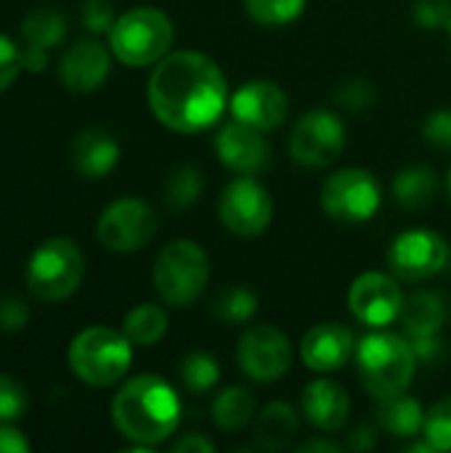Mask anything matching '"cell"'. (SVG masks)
Instances as JSON below:
<instances>
[{
  "label": "cell",
  "instance_id": "obj_29",
  "mask_svg": "<svg viewBox=\"0 0 451 453\" xmlns=\"http://www.w3.org/2000/svg\"><path fill=\"white\" fill-rule=\"evenodd\" d=\"M221 380V366L218 361L205 353V350H191L183 361H181V382L189 393L194 395H205L207 390H213Z\"/></svg>",
  "mask_w": 451,
  "mask_h": 453
},
{
  "label": "cell",
  "instance_id": "obj_15",
  "mask_svg": "<svg viewBox=\"0 0 451 453\" xmlns=\"http://www.w3.org/2000/svg\"><path fill=\"white\" fill-rule=\"evenodd\" d=\"M215 151L221 162L239 175H258L271 165V146L263 130L250 127L239 119L223 125L215 135Z\"/></svg>",
  "mask_w": 451,
  "mask_h": 453
},
{
  "label": "cell",
  "instance_id": "obj_23",
  "mask_svg": "<svg viewBox=\"0 0 451 453\" xmlns=\"http://www.w3.org/2000/svg\"><path fill=\"white\" fill-rule=\"evenodd\" d=\"M377 425L393 438H415L425 427V411L417 398H409L407 390L380 398L377 403Z\"/></svg>",
  "mask_w": 451,
  "mask_h": 453
},
{
  "label": "cell",
  "instance_id": "obj_21",
  "mask_svg": "<svg viewBox=\"0 0 451 453\" xmlns=\"http://www.w3.org/2000/svg\"><path fill=\"white\" fill-rule=\"evenodd\" d=\"M300 430V417L298 411L284 403V401H274L268 403L258 417H255V446L263 451H282L287 449L295 435Z\"/></svg>",
  "mask_w": 451,
  "mask_h": 453
},
{
  "label": "cell",
  "instance_id": "obj_10",
  "mask_svg": "<svg viewBox=\"0 0 451 453\" xmlns=\"http://www.w3.org/2000/svg\"><path fill=\"white\" fill-rule=\"evenodd\" d=\"M346 149V125L327 109L303 114L290 135V154L303 167H327Z\"/></svg>",
  "mask_w": 451,
  "mask_h": 453
},
{
  "label": "cell",
  "instance_id": "obj_7",
  "mask_svg": "<svg viewBox=\"0 0 451 453\" xmlns=\"http://www.w3.org/2000/svg\"><path fill=\"white\" fill-rule=\"evenodd\" d=\"M85 257L66 236L45 239L27 263V287L43 303H61L72 297L82 281Z\"/></svg>",
  "mask_w": 451,
  "mask_h": 453
},
{
  "label": "cell",
  "instance_id": "obj_26",
  "mask_svg": "<svg viewBox=\"0 0 451 453\" xmlns=\"http://www.w3.org/2000/svg\"><path fill=\"white\" fill-rule=\"evenodd\" d=\"M122 332L133 345H154L165 337L167 332V313L159 305L144 303L136 305L125 321H122Z\"/></svg>",
  "mask_w": 451,
  "mask_h": 453
},
{
  "label": "cell",
  "instance_id": "obj_40",
  "mask_svg": "<svg viewBox=\"0 0 451 453\" xmlns=\"http://www.w3.org/2000/svg\"><path fill=\"white\" fill-rule=\"evenodd\" d=\"M27 451H29L27 438H24L19 430L8 427V422H3V425H0V453H27Z\"/></svg>",
  "mask_w": 451,
  "mask_h": 453
},
{
  "label": "cell",
  "instance_id": "obj_28",
  "mask_svg": "<svg viewBox=\"0 0 451 453\" xmlns=\"http://www.w3.org/2000/svg\"><path fill=\"white\" fill-rule=\"evenodd\" d=\"M210 311L226 324H247L258 311V295L247 287H229L213 297Z\"/></svg>",
  "mask_w": 451,
  "mask_h": 453
},
{
  "label": "cell",
  "instance_id": "obj_45",
  "mask_svg": "<svg viewBox=\"0 0 451 453\" xmlns=\"http://www.w3.org/2000/svg\"><path fill=\"white\" fill-rule=\"evenodd\" d=\"M298 451L300 453H335L340 451V446L338 443H330V441H322V438H314V441H308V443H300L298 446Z\"/></svg>",
  "mask_w": 451,
  "mask_h": 453
},
{
  "label": "cell",
  "instance_id": "obj_41",
  "mask_svg": "<svg viewBox=\"0 0 451 453\" xmlns=\"http://www.w3.org/2000/svg\"><path fill=\"white\" fill-rule=\"evenodd\" d=\"M45 66H48V48H40V45H29L27 42V48L21 50V69L37 74Z\"/></svg>",
  "mask_w": 451,
  "mask_h": 453
},
{
  "label": "cell",
  "instance_id": "obj_44",
  "mask_svg": "<svg viewBox=\"0 0 451 453\" xmlns=\"http://www.w3.org/2000/svg\"><path fill=\"white\" fill-rule=\"evenodd\" d=\"M377 446V438H375V430L372 427H356L354 433H351V441H348V449H354V451H372Z\"/></svg>",
  "mask_w": 451,
  "mask_h": 453
},
{
  "label": "cell",
  "instance_id": "obj_24",
  "mask_svg": "<svg viewBox=\"0 0 451 453\" xmlns=\"http://www.w3.org/2000/svg\"><path fill=\"white\" fill-rule=\"evenodd\" d=\"M447 319V305L436 292H415L401 305V326L407 337H431L439 334Z\"/></svg>",
  "mask_w": 451,
  "mask_h": 453
},
{
  "label": "cell",
  "instance_id": "obj_35",
  "mask_svg": "<svg viewBox=\"0 0 451 453\" xmlns=\"http://www.w3.org/2000/svg\"><path fill=\"white\" fill-rule=\"evenodd\" d=\"M412 16L423 29L451 32V0H417Z\"/></svg>",
  "mask_w": 451,
  "mask_h": 453
},
{
  "label": "cell",
  "instance_id": "obj_33",
  "mask_svg": "<svg viewBox=\"0 0 451 453\" xmlns=\"http://www.w3.org/2000/svg\"><path fill=\"white\" fill-rule=\"evenodd\" d=\"M335 104L346 111H367L375 98H377V90L369 80H348L343 82L338 90H335Z\"/></svg>",
  "mask_w": 451,
  "mask_h": 453
},
{
  "label": "cell",
  "instance_id": "obj_14",
  "mask_svg": "<svg viewBox=\"0 0 451 453\" xmlns=\"http://www.w3.org/2000/svg\"><path fill=\"white\" fill-rule=\"evenodd\" d=\"M401 305H404V292H401L399 281L380 271L356 276V281L348 289L351 313L356 316V321H362L364 326H372V329H383V326H391L393 321H399Z\"/></svg>",
  "mask_w": 451,
  "mask_h": 453
},
{
  "label": "cell",
  "instance_id": "obj_12",
  "mask_svg": "<svg viewBox=\"0 0 451 453\" xmlns=\"http://www.w3.org/2000/svg\"><path fill=\"white\" fill-rule=\"evenodd\" d=\"M239 369L255 382H276L292 366V345L284 332L271 324L250 326L237 345Z\"/></svg>",
  "mask_w": 451,
  "mask_h": 453
},
{
  "label": "cell",
  "instance_id": "obj_11",
  "mask_svg": "<svg viewBox=\"0 0 451 453\" xmlns=\"http://www.w3.org/2000/svg\"><path fill=\"white\" fill-rule=\"evenodd\" d=\"M98 242L112 252H136L157 234V212L138 196H122L98 218Z\"/></svg>",
  "mask_w": 451,
  "mask_h": 453
},
{
  "label": "cell",
  "instance_id": "obj_47",
  "mask_svg": "<svg viewBox=\"0 0 451 453\" xmlns=\"http://www.w3.org/2000/svg\"><path fill=\"white\" fill-rule=\"evenodd\" d=\"M447 188H449V199H451V170H449V178H447Z\"/></svg>",
  "mask_w": 451,
  "mask_h": 453
},
{
  "label": "cell",
  "instance_id": "obj_22",
  "mask_svg": "<svg viewBox=\"0 0 451 453\" xmlns=\"http://www.w3.org/2000/svg\"><path fill=\"white\" fill-rule=\"evenodd\" d=\"M439 196V175L425 165H412L396 173L393 178V199L399 207L409 212L428 210Z\"/></svg>",
  "mask_w": 451,
  "mask_h": 453
},
{
  "label": "cell",
  "instance_id": "obj_18",
  "mask_svg": "<svg viewBox=\"0 0 451 453\" xmlns=\"http://www.w3.org/2000/svg\"><path fill=\"white\" fill-rule=\"evenodd\" d=\"M112 61L106 48L98 40H80L74 42L58 64V77L66 90L72 93H93L109 77Z\"/></svg>",
  "mask_w": 451,
  "mask_h": 453
},
{
  "label": "cell",
  "instance_id": "obj_20",
  "mask_svg": "<svg viewBox=\"0 0 451 453\" xmlns=\"http://www.w3.org/2000/svg\"><path fill=\"white\" fill-rule=\"evenodd\" d=\"M120 162V143L106 127H88L72 141V167L88 180H101Z\"/></svg>",
  "mask_w": 451,
  "mask_h": 453
},
{
  "label": "cell",
  "instance_id": "obj_43",
  "mask_svg": "<svg viewBox=\"0 0 451 453\" xmlns=\"http://www.w3.org/2000/svg\"><path fill=\"white\" fill-rule=\"evenodd\" d=\"M412 342V350L417 358H436L441 353V342H439V334H431V337H409Z\"/></svg>",
  "mask_w": 451,
  "mask_h": 453
},
{
  "label": "cell",
  "instance_id": "obj_9",
  "mask_svg": "<svg viewBox=\"0 0 451 453\" xmlns=\"http://www.w3.org/2000/svg\"><path fill=\"white\" fill-rule=\"evenodd\" d=\"M218 212L223 226L242 239L260 236L274 218V199L266 191L263 183H258L253 175L234 178L218 202Z\"/></svg>",
  "mask_w": 451,
  "mask_h": 453
},
{
  "label": "cell",
  "instance_id": "obj_13",
  "mask_svg": "<svg viewBox=\"0 0 451 453\" xmlns=\"http://www.w3.org/2000/svg\"><path fill=\"white\" fill-rule=\"evenodd\" d=\"M449 247L428 228H412L393 239L388 250V265L401 281H425L447 268Z\"/></svg>",
  "mask_w": 451,
  "mask_h": 453
},
{
  "label": "cell",
  "instance_id": "obj_6",
  "mask_svg": "<svg viewBox=\"0 0 451 453\" xmlns=\"http://www.w3.org/2000/svg\"><path fill=\"white\" fill-rule=\"evenodd\" d=\"M207 279H210L207 252L191 239L170 242L157 255V263L152 271V281H154L159 300L173 308L191 305L205 292Z\"/></svg>",
  "mask_w": 451,
  "mask_h": 453
},
{
  "label": "cell",
  "instance_id": "obj_2",
  "mask_svg": "<svg viewBox=\"0 0 451 453\" xmlns=\"http://www.w3.org/2000/svg\"><path fill=\"white\" fill-rule=\"evenodd\" d=\"M112 422L120 435L136 446H157L178 430L181 401L165 380L141 374L125 382L114 395Z\"/></svg>",
  "mask_w": 451,
  "mask_h": 453
},
{
  "label": "cell",
  "instance_id": "obj_1",
  "mask_svg": "<svg viewBox=\"0 0 451 453\" xmlns=\"http://www.w3.org/2000/svg\"><path fill=\"white\" fill-rule=\"evenodd\" d=\"M146 90L154 117L175 133L213 127L229 104L221 66L199 50L167 53L157 61Z\"/></svg>",
  "mask_w": 451,
  "mask_h": 453
},
{
  "label": "cell",
  "instance_id": "obj_31",
  "mask_svg": "<svg viewBox=\"0 0 451 453\" xmlns=\"http://www.w3.org/2000/svg\"><path fill=\"white\" fill-rule=\"evenodd\" d=\"M245 8L253 21L263 27H282L303 13L306 0H245Z\"/></svg>",
  "mask_w": 451,
  "mask_h": 453
},
{
  "label": "cell",
  "instance_id": "obj_34",
  "mask_svg": "<svg viewBox=\"0 0 451 453\" xmlns=\"http://www.w3.org/2000/svg\"><path fill=\"white\" fill-rule=\"evenodd\" d=\"M29 395L21 382L8 374H0V422H16L27 414Z\"/></svg>",
  "mask_w": 451,
  "mask_h": 453
},
{
  "label": "cell",
  "instance_id": "obj_8",
  "mask_svg": "<svg viewBox=\"0 0 451 453\" xmlns=\"http://www.w3.org/2000/svg\"><path fill=\"white\" fill-rule=\"evenodd\" d=\"M322 210L338 223H367L380 210V183L369 170L346 167L330 175L322 186Z\"/></svg>",
  "mask_w": 451,
  "mask_h": 453
},
{
  "label": "cell",
  "instance_id": "obj_37",
  "mask_svg": "<svg viewBox=\"0 0 451 453\" xmlns=\"http://www.w3.org/2000/svg\"><path fill=\"white\" fill-rule=\"evenodd\" d=\"M114 11L106 0H88L85 8H82V27L93 35H104V32H112L114 27Z\"/></svg>",
  "mask_w": 451,
  "mask_h": 453
},
{
  "label": "cell",
  "instance_id": "obj_17",
  "mask_svg": "<svg viewBox=\"0 0 451 453\" xmlns=\"http://www.w3.org/2000/svg\"><path fill=\"white\" fill-rule=\"evenodd\" d=\"M356 353V340L343 324H319L306 332L300 342L303 364L316 374H332L346 366V361Z\"/></svg>",
  "mask_w": 451,
  "mask_h": 453
},
{
  "label": "cell",
  "instance_id": "obj_38",
  "mask_svg": "<svg viewBox=\"0 0 451 453\" xmlns=\"http://www.w3.org/2000/svg\"><path fill=\"white\" fill-rule=\"evenodd\" d=\"M21 72V50L11 37L0 35V93H5Z\"/></svg>",
  "mask_w": 451,
  "mask_h": 453
},
{
  "label": "cell",
  "instance_id": "obj_39",
  "mask_svg": "<svg viewBox=\"0 0 451 453\" xmlns=\"http://www.w3.org/2000/svg\"><path fill=\"white\" fill-rule=\"evenodd\" d=\"M29 321V311L19 297H0V332H21Z\"/></svg>",
  "mask_w": 451,
  "mask_h": 453
},
{
  "label": "cell",
  "instance_id": "obj_3",
  "mask_svg": "<svg viewBox=\"0 0 451 453\" xmlns=\"http://www.w3.org/2000/svg\"><path fill=\"white\" fill-rule=\"evenodd\" d=\"M356 366L364 388L380 401L396 393H404L415 380L417 356L412 350V342L391 334V332H375L367 334L356 345Z\"/></svg>",
  "mask_w": 451,
  "mask_h": 453
},
{
  "label": "cell",
  "instance_id": "obj_46",
  "mask_svg": "<svg viewBox=\"0 0 451 453\" xmlns=\"http://www.w3.org/2000/svg\"><path fill=\"white\" fill-rule=\"evenodd\" d=\"M401 451L404 453H436V446H433L428 438H423V441H412V443H407Z\"/></svg>",
  "mask_w": 451,
  "mask_h": 453
},
{
  "label": "cell",
  "instance_id": "obj_48",
  "mask_svg": "<svg viewBox=\"0 0 451 453\" xmlns=\"http://www.w3.org/2000/svg\"><path fill=\"white\" fill-rule=\"evenodd\" d=\"M449 35H451V32H449Z\"/></svg>",
  "mask_w": 451,
  "mask_h": 453
},
{
  "label": "cell",
  "instance_id": "obj_5",
  "mask_svg": "<svg viewBox=\"0 0 451 453\" xmlns=\"http://www.w3.org/2000/svg\"><path fill=\"white\" fill-rule=\"evenodd\" d=\"M112 53L125 66H149L167 56L173 45V21L152 5L130 8L109 32Z\"/></svg>",
  "mask_w": 451,
  "mask_h": 453
},
{
  "label": "cell",
  "instance_id": "obj_25",
  "mask_svg": "<svg viewBox=\"0 0 451 453\" xmlns=\"http://www.w3.org/2000/svg\"><path fill=\"white\" fill-rule=\"evenodd\" d=\"M255 417V395L247 388H226L213 401V422L226 433H239Z\"/></svg>",
  "mask_w": 451,
  "mask_h": 453
},
{
  "label": "cell",
  "instance_id": "obj_16",
  "mask_svg": "<svg viewBox=\"0 0 451 453\" xmlns=\"http://www.w3.org/2000/svg\"><path fill=\"white\" fill-rule=\"evenodd\" d=\"M229 109L234 119L250 127H258L263 133H271L284 122L290 111V98L279 85L266 82V80H253V82H245L231 96Z\"/></svg>",
  "mask_w": 451,
  "mask_h": 453
},
{
  "label": "cell",
  "instance_id": "obj_36",
  "mask_svg": "<svg viewBox=\"0 0 451 453\" xmlns=\"http://www.w3.org/2000/svg\"><path fill=\"white\" fill-rule=\"evenodd\" d=\"M423 138L439 151H451V109H439L423 122Z\"/></svg>",
  "mask_w": 451,
  "mask_h": 453
},
{
  "label": "cell",
  "instance_id": "obj_32",
  "mask_svg": "<svg viewBox=\"0 0 451 453\" xmlns=\"http://www.w3.org/2000/svg\"><path fill=\"white\" fill-rule=\"evenodd\" d=\"M423 433L436 446V451H451V395L431 406Z\"/></svg>",
  "mask_w": 451,
  "mask_h": 453
},
{
  "label": "cell",
  "instance_id": "obj_42",
  "mask_svg": "<svg viewBox=\"0 0 451 453\" xmlns=\"http://www.w3.org/2000/svg\"><path fill=\"white\" fill-rule=\"evenodd\" d=\"M173 451L175 453H186V451H197V453H213L215 451V443L207 441L205 435H183L178 443H173Z\"/></svg>",
  "mask_w": 451,
  "mask_h": 453
},
{
  "label": "cell",
  "instance_id": "obj_19",
  "mask_svg": "<svg viewBox=\"0 0 451 453\" xmlns=\"http://www.w3.org/2000/svg\"><path fill=\"white\" fill-rule=\"evenodd\" d=\"M306 419L322 430V433H338L346 427L348 414H351V398L348 393L332 382V380H316L303 390L300 398Z\"/></svg>",
  "mask_w": 451,
  "mask_h": 453
},
{
  "label": "cell",
  "instance_id": "obj_27",
  "mask_svg": "<svg viewBox=\"0 0 451 453\" xmlns=\"http://www.w3.org/2000/svg\"><path fill=\"white\" fill-rule=\"evenodd\" d=\"M202 191H205V175L191 165H181L167 175L165 202L170 210H189L202 199Z\"/></svg>",
  "mask_w": 451,
  "mask_h": 453
},
{
  "label": "cell",
  "instance_id": "obj_30",
  "mask_svg": "<svg viewBox=\"0 0 451 453\" xmlns=\"http://www.w3.org/2000/svg\"><path fill=\"white\" fill-rule=\"evenodd\" d=\"M21 32L29 45L53 48L66 37V19L56 11H32L24 19Z\"/></svg>",
  "mask_w": 451,
  "mask_h": 453
},
{
  "label": "cell",
  "instance_id": "obj_4",
  "mask_svg": "<svg viewBox=\"0 0 451 453\" xmlns=\"http://www.w3.org/2000/svg\"><path fill=\"white\" fill-rule=\"evenodd\" d=\"M133 342L112 326H88L69 345V369L90 388L120 382L133 364Z\"/></svg>",
  "mask_w": 451,
  "mask_h": 453
}]
</instances>
